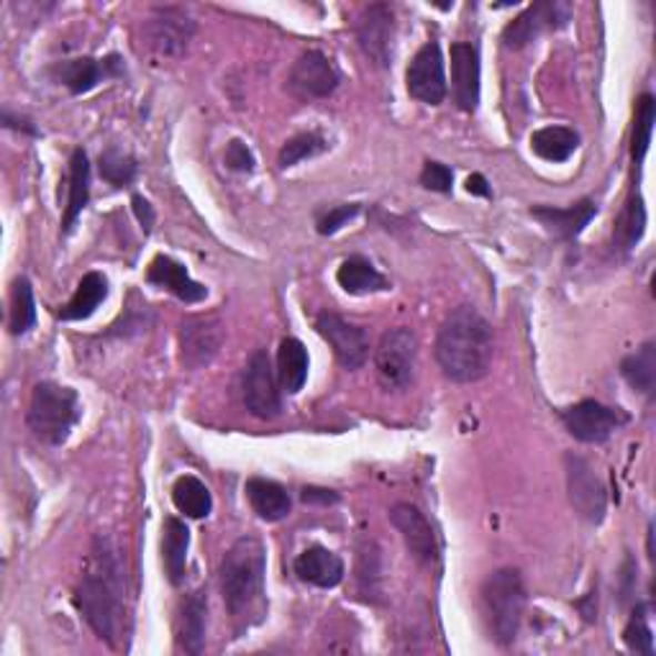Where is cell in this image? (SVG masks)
<instances>
[{
    "instance_id": "cell-1",
    "label": "cell",
    "mask_w": 656,
    "mask_h": 656,
    "mask_svg": "<svg viewBox=\"0 0 656 656\" xmlns=\"http://www.w3.org/2000/svg\"><path fill=\"white\" fill-rule=\"evenodd\" d=\"M129 595L127 554L111 534H98L74 589V608L111 649H121L131 634Z\"/></svg>"
},
{
    "instance_id": "cell-2",
    "label": "cell",
    "mask_w": 656,
    "mask_h": 656,
    "mask_svg": "<svg viewBox=\"0 0 656 656\" xmlns=\"http://www.w3.org/2000/svg\"><path fill=\"white\" fill-rule=\"evenodd\" d=\"M436 362L452 382H477L487 375L495 354L493 326L475 305H460L438 329Z\"/></svg>"
},
{
    "instance_id": "cell-3",
    "label": "cell",
    "mask_w": 656,
    "mask_h": 656,
    "mask_svg": "<svg viewBox=\"0 0 656 656\" xmlns=\"http://www.w3.org/2000/svg\"><path fill=\"white\" fill-rule=\"evenodd\" d=\"M264 575H268V552L260 538H236L231 549L223 554L219 567L221 593L239 634L256 626L268 613Z\"/></svg>"
},
{
    "instance_id": "cell-4",
    "label": "cell",
    "mask_w": 656,
    "mask_h": 656,
    "mask_svg": "<svg viewBox=\"0 0 656 656\" xmlns=\"http://www.w3.org/2000/svg\"><path fill=\"white\" fill-rule=\"evenodd\" d=\"M480 601H483L490 636L501 646L516 642L523 610H526V587H523L521 572L513 567L493 572L480 589Z\"/></svg>"
},
{
    "instance_id": "cell-5",
    "label": "cell",
    "mask_w": 656,
    "mask_h": 656,
    "mask_svg": "<svg viewBox=\"0 0 656 656\" xmlns=\"http://www.w3.org/2000/svg\"><path fill=\"white\" fill-rule=\"evenodd\" d=\"M80 397L72 387L44 380L37 382L34 390H31L27 423L39 442L60 446L70 438L74 423L80 421Z\"/></svg>"
},
{
    "instance_id": "cell-6",
    "label": "cell",
    "mask_w": 656,
    "mask_h": 656,
    "mask_svg": "<svg viewBox=\"0 0 656 656\" xmlns=\"http://www.w3.org/2000/svg\"><path fill=\"white\" fill-rule=\"evenodd\" d=\"M375 367L382 387L403 393L415 380L418 370V339L411 329L397 326L382 334L377 352H375Z\"/></svg>"
},
{
    "instance_id": "cell-7",
    "label": "cell",
    "mask_w": 656,
    "mask_h": 656,
    "mask_svg": "<svg viewBox=\"0 0 656 656\" xmlns=\"http://www.w3.org/2000/svg\"><path fill=\"white\" fill-rule=\"evenodd\" d=\"M195 34L193 16L182 8H157L141 27V44L157 60H178Z\"/></svg>"
},
{
    "instance_id": "cell-8",
    "label": "cell",
    "mask_w": 656,
    "mask_h": 656,
    "mask_svg": "<svg viewBox=\"0 0 656 656\" xmlns=\"http://www.w3.org/2000/svg\"><path fill=\"white\" fill-rule=\"evenodd\" d=\"M242 395L246 411L256 415L262 421H275L282 413V395H280V380L272 367L270 354L264 349L249 356L244 382H242Z\"/></svg>"
},
{
    "instance_id": "cell-9",
    "label": "cell",
    "mask_w": 656,
    "mask_h": 656,
    "mask_svg": "<svg viewBox=\"0 0 656 656\" xmlns=\"http://www.w3.org/2000/svg\"><path fill=\"white\" fill-rule=\"evenodd\" d=\"M564 470H567L569 501L577 516L587 523H603L608 511V493L593 464L585 456L569 452L564 456Z\"/></svg>"
},
{
    "instance_id": "cell-10",
    "label": "cell",
    "mask_w": 656,
    "mask_h": 656,
    "mask_svg": "<svg viewBox=\"0 0 656 656\" xmlns=\"http://www.w3.org/2000/svg\"><path fill=\"white\" fill-rule=\"evenodd\" d=\"M559 421L577 442L603 444L620 426H626L628 415L620 408H610V405H603L597 401H583L577 405H569V408H562Z\"/></svg>"
},
{
    "instance_id": "cell-11",
    "label": "cell",
    "mask_w": 656,
    "mask_h": 656,
    "mask_svg": "<svg viewBox=\"0 0 656 656\" xmlns=\"http://www.w3.org/2000/svg\"><path fill=\"white\" fill-rule=\"evenodd\" d=\"M315 331L334 349L344 370H360L370 356V334L360 323L346 321L344 315L323 311L315 315Z\"/></svg>"
},
{
    "instance_id": "cell-12",
    "label": "cell",
    "mask_w": 656,
    "mask_h": 656,
    "mask_svg": "<svg viewBox=\"0 0 656 656\" xmlns=\"http://www.w3.org/2000/svg\"><path fill=\"white\" fill-rule=\"evenodd\" d=\"M356 44L377 68H390L395 49V13L387 3H372L354 23Z\"/></svg>"
},
{
    "instance_id": "cell-13",
    "label": "cell",
    "mask_w": 656,
    "mask_h": 656,
    "mask_svg": "<svg viewBox=\"0 0 656 656\" xmlns=\"http://www.w3.org/2000/svg\"><path fill=\"white\" fill-rule=\"evenodd\" d=\"M405 85L415 101L426 105H442L446 98V72L444 54L436 41L423 44L405 70Z\"/></svg>"
},
{
    "instance_id": "cell-14",
    "label": "cell",
    "mask_w": 656,
    "mask_h": 656,
    "mask_svg": "<svg viewBox=\"0 0 656 656\" xmlns=\"http://www.w3.org/2000/svg\"><path fill=\"white\" fill-rule=\"evenodd\" d=\"M339 82H342V74H339L336 64L319 49H309V52L297 57L287 78L290 90L303 101L329 98L339 88Z\"/></svg>"
},
{
    "instance_id": "cell-15",
    "label": "cell",
    "mask_w": 656,
    "mask_h": 656,
    "mask_svg": "<svg viewBox=\"0 0 656 656\" xmlns=\"http://www.w3.org/2000/svg\"><path fill=\"white\" fill-rule=\"evenodd\" d=\"M572 19V6L562 0H549V3H534L523 11L518 19H513L503 29L505 49H523L531 41L538 39L544 31H554L567 27Z\"/></svg>"
},
{
    "instance_id": "cell-16",
    "label": "cell",
    "mask_w": 656,
    "mask_h": 656,
    "mask_svg": "<svg viewBox=\"0 0 656 656\" xmlns=\"http://www.w3.org/2000/svg\"><path fill=\"white\" fill-rule=\"evenodd\" d=\"M223 323L213 315L188 319L180 329V362L188 370H201L219 356L223 346Z\"/></svg>"
},
{
    "instance_id": "cell-17",
    "label": "cell",
    "mask_w": 656,
    "mask_h": 656,
    "mask_svg": "<svg viewBox=\"0 0 656 656\" xmlns=\"http://www.w3.org/2000/svg\"><path fill=\"white\" fill-rule=\"evenodd\" d=\"M52 74L72 95H85L101 85V82L127 74V68H123V60L119 54H108L103 60H98V57H78V60L57 62Z\"/></svg>"
},
{
    "instance_id": "cell-18",
    "label": "cell",
    "mask_w": 656,
    "mask_h": 656,
    "mask_svg": "<svg viewBox=\"0 0 656 656\" xmlns=\"http://www.w3.org/2000/svg\"><path fill=\"white\" fill-rule=\"evenodd\" d=\"M390 521L401 531L403 542L408 546L413 559L421 562L423 567H434L438 562V544L428 518L411 503H395L393 508H390Z\"/></svg>"
},
{
    "instance_id": "cell-19",
    "label": "cell",
    "mask_w": 656,
    "mask_h": 656,
    "mask_svg": "<svg viewBox=\"0 0 656 656\" xmlns=\"http://www.w3.org/2000/svg\"><path fill=\"white\" fill-rule=\"evenodd\" d=\"M452 93L464 113H475L480 105V49L470 41L452 44Z\"/></svg>"
},
{
    "instance_id": "cell-20",
    "label": "cell",
    "mask_w": 656,
    "mask_h": 656,
    "mask_svg": "<svg viewBox=\"0 0 656 656\" xmlns=\"http://www.w3.org/2000/svg\"><path fill=\"white\" fill-rule=\"evenodd\" d=\"M531 215L549 231L559 242H572L583 234L585 226L597 215V203L593 198H583V201L572 203L567 208H554V205H534Z\"/></svg>"
},
{
    "instance_id": "cell-21",
    "label": "cell",
    "mask_w": 656,
    "mask_h": 656,
    "mask_svg": "<svg viewBox=\"0 0 656 656\" xmlns=\"http://www.w3.org/2000/svg\"><path fill=\"white\" fill-rule=\"evenodd\" d=\"M208 634V589L201 587L195 593L182 597L178 618H174V636L178 646L185 654H201L205 649Z\"/></svg>"
},
{
    "instance_id": "cell-22",
    "label": "cell",
    "mask_w": 656,
    "mask_h": 656,
    "mask_svg": "<svg viewBox=\"0 0 656 656\" xmlns=\"http://www.w3.org/2000/svg\"><path fill=\"white\" fill-rule=\"evenodd\" d=\"M147 282L154 287L170 290L174 297H180V301L188 303V305L201 303L208 297V287H203L201 282H195L193 277H190L188 270L182 268L180 262H174L172 256H164V254L154 256L152 264H149Z\"/></svg>"
},
{
    "instance_id": "cell-23",
    "label": "cell",
    "mask_w": 656,
    "mask_h": 656,
    "mask_svg": "<svg viewBox=\"0 0 656 656\" xmlns=\"http://www.w3.org/2000/svg\"><path fill=\"white\" fill-rule=\"evenodd\" d=\"M293 569L297 579H303V583L321 589L342 585L344 579L342 556L326 549V546H309L303 554H297V559L293 562Z\"/></svg>"
},
{
    "instance_id": "cell-24",
    "label": "cell",
    "mask_w": 656,
    "mask_h": 656,
    "mask_svg": "<svg viewBox=\"0 0 656 656\" xmlns=\"http://www.w3.org/2000/svg\"><path fill=\"white\" fill-rule=\"evenodd\" d=\"M244 490H246L249 505H252L254 513L262 521L277 523V521L290 516V508H293V503H290L287 490L282 487L280 483H275V480L252 477Z\"/></svg>"
},
{
    "instance_id": "cell-25",
    "label": "cell",
    "mask_w": 656,
    "mask_h": 656,
    "mask_svg": "<svg viewBox=\"0 0 656 656\" xmlns=\"http://www.w3.org/2000/svg\"><path fill=\"white\" fill-rule=\"evenodd\" d=\"M188 549H190V531L185 521L168 518L164 521V538H162V562L168 579L180 587L185 583V569H188Z\"/></svg>"
},
{
    "instance_id": "cell-26",
    "label": "cell",
    "mask_w": 656,
    "mask_h": 656,
    "mask_svg": "<svg viewBox=\"0 0 656 656\" xmlns=\"http://www.w3.org/2000/svg\"><path fill=\"white\" fill-rule=\"evenodd\" d=\"M88 201H90V162L82 149H74L70 157V174H68V205H64V215H62L64 234L74 226L78 215L85 211Z\"/></svg>"
},
{
    "instance_id": "cell-27",
    "label": "cell",
    "mask_w": 656,
    "mask_h": 656,
    "mask_svg": "<svg viewBox=\"0 0 656 656\" xmlns=\"http://www.w3.org/2000/svg\"><path fill=\"white\" fill-rule=\"evenodd\" d=\"M277 380L285 393H301L305 380H309V349L297 339H282L277 352Z\"/></svg>"
},
{
    "instance_id": "cell-28",
    "label": "cell",
    "mask_w": 656,
    "mask_h": 656,
    "mask_svg": "<svg viewBox=\"0 0 656 656\" xmlns=\"http://www.w3.org/2000/svg\"><path fill=\"white\" fill-rule=\"evenodd\" d=\"M339 285H342L349 295H364V293H380L387 290L390 282L380 275L375 264L367 256H349L342 262V268L336 272Z\"/></svg>"
},
{
    "instance_id": "cell-29",
    "label": "cell",
    "mask_w": 656,
    "mask_h": 656,
    "mask_svg": "<svg viewBox=\"0 0 656 656\" xmlns=\"http://www.w3.org/2000/svg\"><path fill=\"white\" fill-rule=\"evenodd\" d=\"M108 297V280L101 275V272H88L85 277L80 280L78 290L70 297V303L57 313L62 321H85L98 311Z\"/></svg>"
},
{
    "instance_id": "cell-30",
    "label": "cell",
    "mask_w": 656,
    "mask_h": 656,
    "mask_svg": "<svg viewBox=\"0 0 656 656\" xmlns=\"http://www.w3.org/2000/svg\"><path fill=\"white\" fill-rule=\"evenodd\" d=\"M579 137L569 127H546L531 134V152L544 162H567L577 152Z\"/></svg>"
},
{
    "instance_id": "cell-31",
    "label": "cell",
    "mask_w": 656,
    "mask_h": 656,
    "mask_svg": "<svg viewBox=\"0 0 656 656\" xmlns=\"http://www.w3.org/2000/svg\"><path fill=\"white\" fill-rule=\"evenodd\" d=\"M356 587L364 601H382V552L372 538H362L356 546Z\"/></svg>"
},
{
    "instance_id": "cell-32",
    "label": "cell",
    "mask_w": 656,
    "mask_h": 656,
    "mask_svg": "<svg viewBox=\"0 0 656 656\" xmlns=\"http://www.w3.org/2000/svg\"><path fill=\"white\" fill-rule=\"evenodd\" d=\"M644 231H646L644 198L634 193L626 201V205H623V211L616 219V229H613V246L623 254L634 252L636 244L644 239Z\"/></svg>"
},
{
    "instance_id": "cell-33",
    "label": "cell",
    "mask_w": 656,
    "mask_h": 656,
    "mask_svg": "<svg viewBox=\"0 0 656 656\" xmlns=\"http://www.w3.org/2000/svg\"><path fill=\"white\" fill-rule=\"evenodd\" d=\"M172 503L188 518H205L213 511L211 490L193 475L178 477V483L172 485Z\"/></svg>"
},
{
    "instance_id": "cell-34",
    "label": "cell",
    "mask_w": 656,
    "mask_h": 656,
    "mask_svg": "<svg viewBox=\"0 0 656 656\" xmlns=\"http://www.w3.org/2000/svg\"><path fill=\"white\" fill-rule=\"evenodd\" d=\"M620 375L638 393L652 397L656 390V344L646 342L636 354H630L620 364Z\"/></svg>"
},
{
    "instance_id": "cell-35",
    "label": "cell",
    "mask_w": 656,
    "mask_h": 656,
    "mask_svg": "<svg viewBox=\"0 0 656 656\" xmlns=\"http://www.w3.org/2000/svg\"><path fill=\"white\" fill-rule=\"evenodd\" d=\"M37 323L34 287L27 277H19L11 290V313H8V331L13 336H23Z\"/></svg>"
},
{
    "instance_id": "cell-36",
    "label": "cell",
    "mask_w": 656,
    "mask_h": 656,
    "mask_svg": "<svg viewBox=\"0 0 656 656\" xmlns=\"http://www.w3.org/2000/svg\"><path fill=\"white\" fill-rule=\"evenodd\" d=\"M654 123H656V101L652 93H644L636 101L634 134H630V160H634V164H642L646 152H649Z\"/></svg>"
},
{
    "instance_id": "cell-37",
    "label": "cell",
    "mask_w": 656,
    "mask_h": 656,
    "mask_svg": "<svg viewBox=\"0 0 656 656\" xmlns=\"http://www.w3.org/2000/svg\"><path fill=\"white\" fill-rule=\"evenodd\" d=\"M137 160L129 152H123L119 147L105 149L98 160V172L105 182H111L115 188H127L137 180Z\"/></svg>"
},
{
    "instance_id": "cell-38",
    "label": "cell",
    "mask_w": 656,
    "mask_h": 656,
    "mask_svg": "<svg viewBox=\"0 0 656 656\" xmlns=\"http://www.w3.org/2000/svg\"><path fill=\"white\" fill-rule=\"evenodd\" d=\"M326 149H329L326 139L315 134V131H305V134H297L285 141V147L280 149L277 164L280 170H290L295 168V164H301L303 160H311V157L326 152Z\"/></svg>"
},
{
    "instance_id": "cell-39",
    "label": "cell",
    "mask_w": 656,
    "mask_h": 656,
    "mask_svg": "<svg viewBox=\"0 0 656 656\" xmlns=\"http://www.w3.org/2000/svg\"><path fill=\"white\" fill-rule=\"evenodd\" d=\"M649 608L646 605H636L634 616H630L626 630H623V642L630 652L636 654H644V656H652L654 654V634L649 628Z\"/></svg>"
},
{
    "instance_id": "cell-40",
    "label": "cell",
    "mask_w": 656,
    "mask_h": 656,
    "mask_svg": "<svg viewBox=\"0 0 656 656\" xmlns=\"http://www.w3.org/2000/svg\"><path fill=\"white\" fill-rule=\"evenodd\" d=\"M360 211H362L360 203H344V205L329 208L326 213L319 215V221H315V229H319L321 236H334L336 231H342L349 221L356 219Z\"/></svg>"
},
{
    "instance_id": "cell-41",
    "label": "cell",
    "mask_w": 656,
    "mask_h": 656,
    "mask_svg": "<svg viewBox=\"0 0 656 656\" xmlns=\"http://www.w3.org/2000/svg\"><path fill=\"white\" fill-rule=\"evenodd\" d=\"M421 185L426 190H434V193H452V182H454V172L446 168L442 162H426L421 170Z\"/></svg>"
},
{
    "instance_id": "cell-42",
    "label": "cell",
    "mask_w": 656,
    "mask_h": 656,
    "mask_svg": "<svg viewBox=\"0 0 656 656\" xmlns=\"http://www.w3.org/2000/svg\"><path fill=\"white\" fill-rule=\"evenodd\" d=\"M226 164L229 170L234 172H254V154L252 149H249L242 139H231L229 147H226Z\"/></svg>"
},
{
    "instance_id": "cell-43",
    "label": "cell",
    "mask_w": 656,
    "mask_h": 656,
    "mask_svg": "<svg viewBox=\"0 0 656 656\" xmlns=\"http://www.w3.org/2000/svg\"><path fill=\"white\" fill-rule=\"evenodd\" d=\"M131 208H134L137 221L141 223V229H144V234H149V231L154 229V221H157V213H154L152 203H149L147 198L134 195V198H131Z\"/></svg>"
},
{
    "instance_id": "cell-44",
    "label": "cell",
    "mask_w": 656,
    "mask_h": 656,
    "mask_svg": "<svg viewBox=\"0 0 656 656\" xmlns=\"http://www.w3.org/2000/svg\"><path fill=\"white\" fill-rule=\"evenodd\" d=\"M3 127L13 131H23V134L29 137H39V129L27 119V115H13L11 111L3 113Z\"/></svg>"
},
{
    "instance_id": "cell-45",
    "label": "cell",
    "mask_w": 656,
    "mask_h": 656,
    "mask_svg": "<svg viewBox=\"0 0 656 656\" xmlns=\"http://www.w3.org/2000/svg\"><path fill=\"white\" fill-rule=\"evenodd\" d=\"M339 495L334 490H323V487H303V503H321V505H331L336 503Z\"/></svg>"
},
{
    "instance_id": "cell-46",
    "label": "cell",
    "mask_w": 656,
    "mask_h": 656,
    "mask_svg": "<svg viewBox=\"0 0 656 656\" xmlns=\"http://www.w3.org/2000/svg\"><path fill=\"white\" fill-rule=\"evenodd\" d=\"M577 608L583 610V618L587 623H595L597 620V589H593V593H587L583 601H577Z\"/></svg>"
},
{
    "instance_id": "cell-47",
    "label": "cell",
    "mask_w": 656,
    "mask_h": 656,
    "mask_svg": "<svg viewBox=\"0 0 656 656\" xmlns=\"http://www.w3.org/2000/svg\"><path fill=\"white\" fill-rule=\"evenodd\" d=\"M467 193L480 195V198H490V195H493V190H490L487 180L483 178V174H470V178H467Z\"/></svg>"
}]
</instances>
